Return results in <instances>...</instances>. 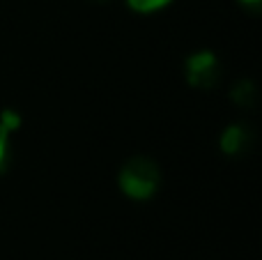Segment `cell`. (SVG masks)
Masks as SVG:
<instances>
[{
    "label": "cell",
    "mask_w": 262,
    "mask_h": 260,
    "mask_svg": "<svg viewBox=\"0 0 262 260\" xmlns=\"http://www.w3.org/2000/svg\"><path fill=\"white\" fill-rule=\"evenodd\" d=\"M239 3H244V5H260V0H239Z\"/></svg>",
    "instance_id": "obj_7"
},
{
    "label": "cell",
    "mask_w": 262,
    "mask_h": 260,
    "mask_svg": "<svg viewBox=\"0 0 262 260\" xmlns=\"http://www.w3.org/2000/svg\"><path fill=\"white\" fill-rule=\"evenodd\" d=\"M258 95H255V85L251 81H239L235 88H232V101L239 106H253Z\"/></svg>",
    "instance_id": "obj_4"
},
{
    "label": "cell",
    "mask_w": 262,
    "mask_h": 260,
    "mask_svg": "<svg viewBox=\"0 0 262 260\" xmlns=\"http://www.w3.org/2000/svg\"><path fill=\"white\" fill-rule=\"evenodd\" d=\"M186 81L193 88H214L219 81V62L212 51H198L186 60Z\"/></svg>",
    "instance_id": "obj_2"
},
{
    "label": "cell",
    "mask_w": 262,
    "mask_h": 260,
    "mask_svg": "<svg viewBox=\"0 0 262 260\" xmlns=\"http://www.w3.org/2000/svg\"><path fill=\"white\" fill-rule=\"evenodd\" d=\"M246 138H249V132L242 124H232L226 132L221 134V150L226 155H237L246 147Z\"/></svg>",
    "instance_id": "obj_3"
},
{
    "label": "cell",
    "mask_w": 262,
    "mask_h": 260,
    "mask_svg": "<svg viewBox=\"0 0 262 260\" xmlns=\"http://www.w3.org/2000/svg\"><path fill=\"white\" fill-rule=\"evenodd\" d=\"M159 168L152 159L147 157H134L120 170V187L129 198L136 201H145L149 198L159 187Z\"/></svg>",
    "instance_id": "obj_1"
},
{
    "label": "cell",
    "mask_w": 262,
    "mask_h": 260,
    "mask_svg": "<svg viewBox=\"0 0 262 260\" xmlns=\"http://www.w3.org/2000/svg\"><path fill=\"white\" fill-rule=\"evenodd\" d=\"M12 129L7 127L5 122H0V168L5 166V157H7V136Z\"/></svg>",
    "instance_id": "obj_6"
},
{
    "label": "cell",
    "mask_w": 262,
    "mask_h": 260,
    "mask_svg": "<svg viewBox=\"0 0 262 260\" xmlns=\"http://www.w3.org/2000/svg\"><path fill=\"white\" fill-rule=\"evenodd\" d=\"M127 3H129L131 9H136V12L147 14V12H157V9L166 7V5L172 3V0H127Z\"/></svg>",
    "instance_id": "obj_5"
}]
</instances>
